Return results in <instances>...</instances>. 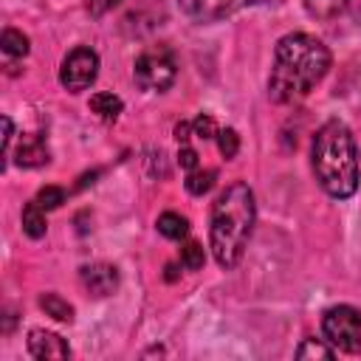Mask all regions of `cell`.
<instances>
[{
	"instance_id": "1",
	"label": "cell",
	"mask_w": 361,
	"mask_h": 361,
	"mask_svg": "<svg viewBox=\"0 0 361 361\" xmlns=\"http://www.w3.org/2000/svg\"><path fill=\"white\" fill-rule=\"evenodd\" d=\"M330 71V51L322 39L305 31L285 34L274 48L268 96L279 104L307 96Z\"/></svg>"
},
{
	"instance_id": "2",
	"label": "cell",
	"mask_w": 361,
	"mask_h": 361,
	"mask_svg": "<svg viewBox=\"0 0 361 361\" xmlns=\"http://www.w3.org/2000/svg\"><path fill=\"white\" fill-rule=\"evenodd\" d=\"M254 220H257V203L248 183L243 180L228 183L212 206V226H209V248L220 268L228 271L243 259L254 231Z\"/></svg>"
},
{
	"instance_id": "3",
	"label": "cell",
	"mask_w": 361,
	"mask_h": 361,
	"mask_svg": "<svg viewBox=\"0 0 361 361\" xmlns=\"http://www.w3.org/2000/svg\"><path fill=\"white\" fill-rule=\"evenodd\" d=\"M310 164H313L319 186L330 197L347 200L355 195L358 178H361L358 149H355V138L344 121L330 118L316 130L313 147H310Z\"/></svg>"
},
{
	"instance_id": "4",
	"label": "cell",
	"mask_w": 361,
	"mask_h": 361,
	"mask_svg": "<svg viewBox=\"0 0 361 361\" xmlns=\"http://www.w3.org/2000/svg\"><path fill=\"white\" fill-rule=\"evenodd\" d=\"M324 341L341 353H361V313L353 305H333L322 316Z\"/></svg>"
},
{
	"instance_id": "5",
	"label": "cell",
	"mask_w": 361,
	"mask_h": 361,
	"mask_svg": "<svg viewBox=\"0 0 361 361\" xmlns=\"http://www.w3.org/2000/svg\"><path fill=\"white\" fill-rule=\"evenodd\" d=\"M178 76V65L169 48H149L135 59L133 68V79L141 90L147 93H164L166 87H172Z\"/></svg>"
},
{
	"instance_id": "6",
	"label": "cell",
	"mask_w": 361,
	"mask_h": 361,
	"mask_svg": "<svg viewBox=\"0 0 361 361\" xmlns=\"http://www.w3.org/2000/svg\"><path fill=\"white\" fill-rule=\"evenodd\" d=\"M99 76V54L87 45H79L73 48L65 59H62V68H59V82L65 90L71 93H79L85 87H90Z\"/></svg>"
},
{
	"instance_id": "7",
	"label": "cell",
	"mask_w": 361,
	"mask_h": 361,
	"mask_svg": "<svg viewBox=\"0 0 361 361\" xmlns=\"http://www.w3.org/2000/svg\"><path fill=\"white\" fill-rule=\"evenodd\" d=\"M180 8L186 11V17L197 20V23H217L226 20L243 8H254V6H265L274 0H178Z\"/></svg>"
},
{
	"instance_id": "8",
	"label": "cell",
	"mask_w": 361,
	"mask_h": 361,
	"mask_svg": "<svg viewBox=\"0 0 361 361\" xmlns=\"http://www.w3.org/2000/svg\"><path fill=\"white\" fill-rule=\"evenodd\" d=\"M82 285L93 293V296H110L118 288V271L107 262H93L82 268Z\"/></svg>"
},
{
	"instance_id": "9",
	"label": "cell",
	"mask_w": 361,
	"mask_h": 361,
	"mask_svg": "<svg viewBox=\"0 0 361 361\" xmlns=\"http://www.w3.org/2000/svg\"><path fill=\"white\" fill-rule=\"evenodd\" d=\"M28 353L34 358H71L68 341L51 330H31L28 333Z\"/></svg>"
},
{
	"instance_id": "10",
	"label": "cell",
	"mask_w": 361,
	"mask_h": 361,
	"mask_svg": "<svg viewBox=\"0 0 361 361\" xmlns=\"http://www.w3.org/2000/svg\"><path fill=\"white\" fill-rule=\"evenodd\" d=\"M14 161H17V166L34 169V166H42V164L51 161V149H48V144L39 133H28V135L20 138V144L14 149Z\"/></svg>"
},
{
	"instance_id": "11",
	"label": "cell",
	"mask_w": 361,
	"mask_h": 361,
	"mask_svg": "<svg viewBox=\"0 0 361 361\" xmlns=\"http://www.w3.org/2000/svg\"><path fill=\"white\" fill-rule=\"evenodd\" d=\"M23 231H25L31 240L45 237V231H48V223H45V209H42L37 200L25 203V209H23Z\"/></svg>"
},
{
	"instance_id": "12",
	"label": "cell",
	"mask_w": 361,
	"mask_h": 361,
	"mask_svg": "<svg viewBox=\"0 0 361 361\" xmlns=\"http://www.w3.org/2000/svg\"><path fill=\"white\" fill-rule=\"evenodd\" d=\"M90 110H93L99 118H104V121H116L118 113L124 110V102H121L116 93H96V96L90 99Z\"/></svg>"
},
{
	"instance_id": "13",
	"label": "cell",
	"mask_w": 361,
	"mask_h": 361,
	"mask_svg": "<svg viewBox=\"0 0 361 361\" xmlns=\"http://www.w3.org/2000/svg\"><path fill=\"white\" fill-rule=\"evenodd\" d=\"M155 226L166 240H183L189 234V220L183 214H178V212H164Z\"/></svg>"
},
{
	"instance_id": "14",
	"label": "cell",
	"mask_w": 361,
	"mask_h": 361,
	"mask_svg": "<svg viewBox=\"0 0 361 361\" xmlns=\"http://www.w3.org/2000/svg\"><path fill=\"white\" fill-rule=\"evenodd\" d=\"M214 178H217L214 169H200V166H195V169L186 172V192L195 195V197H200V195H206V192L214 186Z\"/></svg>"
},
{
	"instance_id": "15",
	"label": "cell",
	"mask_w": 361,
	"mask_h": 361,
	"mask_svg": "<svg viewBox=\"0 0 361 361\" xmlns=\"http://www.w3.org/2000/svg\"><path fill=\"white\" fill-rule=\"evenodd\" d=\"M39 307H42L51 319H56V322H71V319H73V307H71L59 293H42V296H39Z\"/></svg>"
},
{
	"instance_id": "16",
	"label": "cell",
	"mask_w": 361,
	"mask_h": 361,
	"mask_svg": "<svg viewBox=\"0 0 361 361\" xmlns=\"http://www.w3.org/2000/svg\"><path fill=\"white\" fill-rule=\"evenodd\" d=\"M0 48L8 54V56H25L28 54V37L23 31H14V28H6L0 34Z\"/></svg>"
},
{
	"instance_id": "17",
	"label": "cell",
	"mask_w": 361,
	"mask_h": 361,
	"mask_svg": "<svg viewBox=\"0 0 361 361\" xmlns=\"http://www.w3.org/2000/svg\"><path fill=\"white\" fill-rule=\"evenodd\" d=\"M344 6H347V0H305V8L319 20H330V17L341 14Z\"/></svg>"
},
{
	"instance_id": "18",
	"label": "cell",
	"mask_w": 361,
	"mask_h": 361,
	"mask_svg": "<svg viewBox=\"0 0 361 361\" xmlns=\"http://www.w3.org/2000/svg\"><path fill=\"white\" fill-rule=\"evenodd\" d=\"M336 355V347H327L324 341H316V338H305L296 350V358H324L330 361Z\"/></svg>"
},
{
	"instance_id": "19",
	"label": "cell",
	"mask_w": 361,
	"mask_h": 361,
	"mask_svg": "<svg viewBox=\"0 0 361 361\" xmlns=\"http://www.w3.org/2000/svg\"><path fill=\"white\" fill-rule=\"evenodd\" d=\"M203 262H206L203 245L195 243V240H189V243L180 248V265H183L186 271H197V268H203Z\"/></svg>"
},
{
	"instance_id": "20",
	"label": "cell",
	"mask_w": 361,
	"mask_h": 361,
	"mask_svg": "<svg viewBox=\"0 0 361 361\" xmlns=\"http://www.w3.org/2000/svg\"><path fill=\"white\" fill-rule=\"evenodd\" d=\"M217 147H220V155H223L226 161H231V158L240 152V135H237V130H231V127L220 130V133H217Z\"/></svg>"
},
{
	"instance_id": "21",
	"label": "cell",
	"mask_w": 361,
	"mask_h": 361,
	"mask_svg": "<svg viewBox=\"0 0 361 361\" xmlns=\"http://www.w3.org/2000/svg\"><path fill=\"white\" fill-rule=\"evenodd\" d=\"M34 200H37L45 212H48V209H56V206L65 203V189H62V186H42Z\"/></svg>"
},
{
	"instance_id": "22",
	"label": "cell",
	"mask_w": 361,
	"mask_h": 361,
	"mask_svg": "<svg viewBox=\"0 0 361 361\" xmlns=\"http://www.w3.org/2000/svg\"><path fill=\"white\" fill-rule=\"evenodd\" d=\"M192 130H195L197 138H217V133H220L217 124H214V118L212 116H203V113L192 121Z\"/></svg>"
},
{
	"instance_id": "23",
	"label": "cell",
	"mask_w": 361,
	"mask_h": 361,
	"mask_svg": "<svg viewBox=\"0 0 361 361\" xmlns=\"http://www.w3.org/2000/svg\"><path fill=\"white\" fill-rule=\"evenodd\" d=\"M178 164H180L186 172L197 166V152H195L192 144H178Z\"/></svg>"
},
{
	"instance_id": "24",
	"label": "cell",
	"mask_w": 361,
	"mask_h": 361,
	"mask_svg": "<svg viewBox=\"0 0 361 361\" xmlns=\"http://www.w3.org/2000/svg\"><path fill=\"white\" fill-rule=\"evenodd\" d=\"M3 130H6V135H3V164H6L11 158V138H14V124H11L8 116H3Z\"/></svg>"
},
{
	"instance_id": "25",
	"label": "cell",
	"mask_w": 361,
	"mask_h": 361,
	"mask_svg": "<svg viewBox=\"0 0 361 361\" xmlns=\"http://www.w3.org/2000/svg\"><path fill=\"white\" fill-rule=\"evenodd\" d=\"M118 3H121V0H90V3H87V8H90V14H93V17H102L104 11H110V8H113V6H118Z\"/></svg>"
},
{
	"instance_id": "26",
	"label": "cell",
	"mask_w": 361,
	"mask_h": 361,
	"mask_svg": "<svg viewBox=\"0 0 361 361\" xmlns=\"http://www.w3.org/2000/svg\"><path fill=\"white\" fill-rule=\"evenodd\" d=\"M166 279H175V265H166Z\"/></svg>"
}]
</instances>
